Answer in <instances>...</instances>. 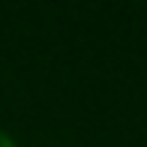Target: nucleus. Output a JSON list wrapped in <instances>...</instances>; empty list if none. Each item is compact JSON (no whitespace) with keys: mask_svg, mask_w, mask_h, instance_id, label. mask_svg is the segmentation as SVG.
<instances>
[{"mask_svg":"<svg viewBox=\"0 0 147 147\" xmlns=\"http://www.w3.org/2000/svg\"><path fill=\"white\" fill-rule=\"evenodd\" d=\"M0 147H21V144H18V141H15V138H12V135H9V132H6V129H3V126H0Z\"/></svg>","mask_w":147,"mask_h":147,"instance_id":"nucleus-1","label":"nucleus"}]
</instances>
